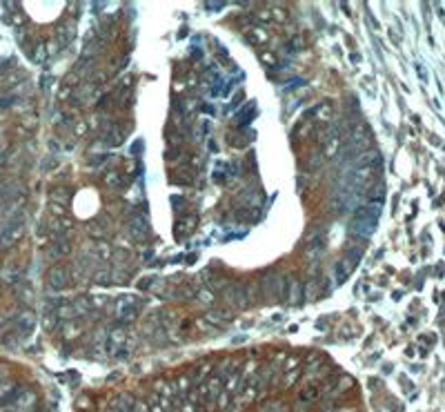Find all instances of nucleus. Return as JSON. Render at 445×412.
<instances>
[{
	"mask_svg": "<svg viewBox=\"0 0 445 412\" xmlns=\"http://www.w3.org/2000/svg\"><path fill=\"white\" fill-rule=\"evenodd\" d=\"M127 232H129V236H132L136 243L147 241V236H149L147 219H145L143 214H136V216H132V219H129V223H127Z\"/></svg>",
	"mask_w": 445,
	"mask_h": 412,
	"instance_id": "6",
	"label": "nucleus"
},
{
	"mask_svg": "<svg viewBox=\"0 0 445 412\" xmlns=\"http://www.w3.org/2000/svg\"><path fill=\"white\" fill-rule=\"evenodd\" d=\"M227 279H221V276H210V287H207V290H212V292H218V290H225V287H227Z\"/></svg>",
	"mask_w": 445,
	"mask_h": 412,
	"instance_id": "18",
	"label": "nucleus"
},
{
	"mask_svg": "<svg viewBox=\"0 0 445 412\" xmlns=\"http://www.w3.org/2000/svg\"><path fill=\"white\" fill-rule=\"evenodd\" d=\"M60 330H63V336H65V339L71 341V339H76V336L83 332V325L74 319V321H65L63 325H60Z\"/></svg>",
	"mask_w": 445,
	"mask_h": 412,
	"instance_id": "13",
	"label": "nucleus"
},
{
	"mask_svg": "<svg viewBox=\"0 0 445 412\" xmlns=\"http://www.w3.org/2000/svg\"><path fill=\"white\" fill-rule=\"evenodd\" d=\"M91 348H94L96 352H100V356L105 354V348H107V330H105V328H98V330H96Z\"/></svg>",
	"mask_w": 445,
	"mask_h": 412,
	"instance_id": "14",
	"label": "nucleus"
},
{
	"mask_svg": "<svg viewBox=\"0 0 445 412\" xmlns=\"http://www.w3.org/2000/svg\"><path fill=\"white\" fill-rule=\"evenodd\" d=\"M74 132H76V136H83V134L87 132V125H85V120H78V123H76Z\"/></svg>",
	"mask_w": 445,
	"mask_h": 412,
	"instance_id": "29",
	"label": "nucleus"
},
{
	"mask_svg": "<svg viewBox=\"0 0 445 412\" xmlns=\"http://www.w3.org/2000/svg\"><path fill=\"white\" fill-rule=\"evenodd\" d=\"M112 259V248L105 241L96 243V261H109Z\"/></svg>",
	"mask_w": 445,
	"mask_h": 412,
	"instance_id": "17",
	"label": "nucleus"
},
{
	"mask_svg": "<svg viewBox=\"0 0 445 412\" xmlns=\"http://www.w3.org/2000/svg\"><path fill=\"white\" fill-rule=\"evenodd\" d=\"M105 185H109V187H120V176H118V172H109V174L105 176Z\"/></svg>",
	"mask_w": 445,
	"mask_h": 412,
	"instance_id": "23",
	"label": "nucleus"
},
{
	"mask_svg": "<svg viewBox=\"0 0 445 412\" xmlns=\"http://www.w3.org/2000/svg\"><path fill=\"white\" fill-rule=\"evenodd\" d=\"M69 252H71L69 241H67V238H60V241L51 243V248H49V256H51V259H63V256H67Z\"/></svg>",
	"mask_w": 445,
	"mask_h": 412,
	"instance_id": "12",
	"label": "nucleus"
},
{
	"mask_svg": "<svg viewBox=\"0 0 445 412\" xmlns=\"http://www.w3.org/2000/svg\"><path fill=\"white\" fill-rule=\"evenodd\" d=\"M231 317L234 314H231L229 310H212V312H207V314H203V319L212 325V328H221L225 321H231Z\"/></svg>",
	"mask_w": 445,
	"mask_h": 412,
	"instance_id": "10",
	"label": "nucleus"
},
{
	"mask_svg": "<svg viewBox=\"0 0 445 412\" xmlns=\"http://www.w3.org/2000/svg\"><path fill=\"white\" fill-rule=\"evenodd\" d=\"M138 305H140L138 297L125 294V297H120L118 301H116V305H114V314H116V319H118L120 323H129L132 319L136 317Z\"/></svg>",
	"mask_w": 445,
	"mask_h": 412,
	"instance_id": "2",
	"label": "nucleus"
},
{
	"mask_svg": "<svg viewBox=\"0 0 445 412\" xmlns=\"http://www.w3.org/2000/svg\"><path fill=\"white\" fill-rule=\"evenodd\" d=\"M361 256H363V250L361 248H352V250H347V254L343 256L341 261H336V279H338V283H343L347 276H350L352 272H354V268L358 265V261H361Z\"/></svg>",
	"mask_w": 445,
	"mask_h": 412,
	"instance_id": "3",
	"label": "nucleus"
},
{
	"mask_svg": "<svg viewBox=\"0 0 445 412\" xmlns=\"http://www.w3.org/2000/svg\"><path fill=\"white\" fill-rule=\"evenodd\" d=\"M125 343H127V330L125 325H114L112 330L107 332V356H112V359H118V356H125L123 350H125Z\"/></svg>",
	"mask_w": 445,
	"mask_h": 412,
	"instance_id": "1",
	"label": "nucleus"
},
{
	"mask_svg": "<svg viewBox=\"0 0 445 412\" xmlns=\"http://www.w3.org/2000/svg\"><path fill=\"white\" fill-rule=\"evenodd\" d=\"M376 230V221L374 219H365V216H354L350 223V232L358 238H370Z\"/></svg>",
	"mask_w": 445,
	"mask_h": 412,
	"instance_id": "8",
	"label": "nucleus"
},
{
	"mask_svg": "<svg viewBox=\"0 0 445 412\" xmlns=\"http://www.w3.org/2000/svg\"><path fill=\"white\" fill-rule=\"evenodd\" d=\"M107 279H109V268H102V272H100V270H96V272H94V281L96 283L107 281Z\"/></svg>",
	"mask_w": 445,
	"mask_h": 412,
	"instance_id": "25",
	"label": "nucleus"
},
{
	"mask_svg": "<svg viewBox=\"0 0 445 412\" xmlns=\"http://www.w3.org/2000/svg\"><path fill=\"white\" fill-rule=\"evenodd\" d=\"M22 232H25V225H22V221H18V223L9 225V227H7V232L3 234V245H11V243H16L18 238L22 236Z\"/></svg>",
	"mask_w": 445,
	"mask_h": 412,
	"instance_id": "11",
	"label": "nucleus"
},
{
	"mask_svg": "<svg viewBox=\"0 0 445 412\" xmlns=\"http://www.w3.org/2000/svg\"><path fill=\"white\" fill-rule=\"evenodd\" d=\"M56 323H58L56 312H54V314H49V317H45V328H47V330H54V328H56Z\"/></svg>",
	"mask_w": 445,
	"mask_h": 412,
	"instance_id": "27",
	"label": "nucleus"
},
{
	"mask_svg": "<svg viewBox=\"0 0 445 412\" xmlns=\"http://www.w3.org/2000/svg\"><path fill=\"white\" fill-rule=\"evenodd\" d=\"M247 38L252 40V42H265V40H267V34L263 32V29H249Z\"/></svg>",
	"mask_w": 445,
	"mask_h": 412,
	"instance_id": "21",
	"label": "nucleus"
},
{
	"mask_svg": "<svg viewBox=\"0 0 445 412\" xmlns=\"http://www.w3.org/2000/svg\"><path fill=\"white\" fill-rule=\"evenodd\" d=\"M196 297H198L200 303H207V305H214L216 303V297H214V292H212V290H198Z\"/></svg>",
	"mask_w": 445,
	"mask_h": 412,
	"instance_id": "20",
	"label": "nucleus"
},
{
	"mask_svg": "<svg viewBox=\"0 0 445 412\" xmlns=\"http://www.w3.org/2000/svg\"><path fill=\"white\" fill-rule=\"evenodd\" d=\"M89 303L96 310V307H102V305L107 303V297H89Z\"/></svg>",
	"mask_w": 445,
	"mask_h": 412,
	"instance_id": "26",
	"label": "nucleus"
},
{
	"mask_svg": "<svg viewBox=\"0 0 445 412\" xmlns=\"http://www.w3.org/2000/svg\"><path fill=\"white\" fill-rule=\"evenodd\" d=\"M223 299L225 303L234 305V307H247L249 305V299H247V285L241 281H234V283H227V287L223 290Z\"/></svg>",
	"mask_w": 445,
	"mask_h": 412,
	"instance_id": "4",
	"label": "nucleus"
},
{
	"mask_svg": "<svg viewBox=\"0 0 445 412\" xmlns=\"http://www.w3.org/2000/svg\"><path fill=\"white\" fill-rule=\"evenodd\" d=\"M245 285H247L249 303H256V301H258V294H260V283H245Z\"/></svg>",
	"mask_w": 445,
	"mask_h": 412,
	"instance_id": "19",
	"label": "nucleus"
},
{
	"mask_svg": "<svg viewBox=\"0 0 445 412\" xmlns=\"http://www.w3.org/2000/svg\"><path fill=\"white\" fill-rule=\"evenodd\" d=\"M285 297H287L290 305H296L303 301V283L298 276H287V290H285Z\"/></svg>",
	"mask_w": 445,
	"mask_h": 412,
	"instance_id": "9",
	"label": "nucleus"
},
{
	"mask_svg": "<svg viewBox=\"0 0 445 412\" xmlns=\"http://www.w3.org/2000/svg\"><path fill=\"white\" fill-rule=\"evenodd\" d=\"M56 317H58V319H65V321H74L78 314H76L74 305L67 303V305H58V307H56Z\"/></svg>",
	"mask_w": 445,
	"mask_h": 412,
	"instance_id": "16",
	"label": "nucleus"
},
{
	"mask_svg": "<svg viewBox=\"0 0 445 412\" xmlns=\"http://www.w3.org/2000/svg\"><path fill=\"white\" fill-rule=\"evenodd\" d=\"M338 143H341L338 138L327 140V143H325V156H334V154H336V150H338Z\"/></svg>",
	"mask_w": 445,
	"mask_h": 412,
	"instance_id": "24",
	"label": "nucleus"
},
{
	"mask_svg": "<svg viewBox=\"0 0 445 412\" xmlns=\"http://www.w3.org/2000/svg\"><path fill=\"white\" fill-rule=\"evenodd\" d=\"M314 114H316V120H321V123H330L332 120V105L330 103H323V105H319L314 109Z\"/></svg>",
	"mask_w": 445,
	"mask_h": 412,
	"instance_id": "15",
	"label": "nucleus"
},
{
	"mask_svg": "<svg viewBox=\"0 0 445 412\" xmlns=\"http://www.w3.org/2000/svg\"><path fill=\"white\" fill-rule=\"evenodd\" d=\"M71 281V272L67 265H54L49 270V274H47V283H49V287H54V290H65L67 285H69Z\"/></svg>",
	"mask_w": 445,
	"mask_h": 412,
	"instance_id": "7",
	"label": "nucleus"
},
{
	"mask_svg": "<svg viewBox=\"0 0 445 412\" xmlns=\"http://www.w3.org/2000/svg\"><path fill=\"white\" fill-rule=\"evenodd\" d=\"M78 78H81V76H78L76 71H71L69 76H67V81H65V83L69 85V87H76V85H78Z\"/></svg>",
	"mask_w": 445,
	"mask_h": 412,
	"instance_id": "28",
	"label": "nucleus"
},
{
	"mask_svg": "<svg viewBox=\"0 0 445 412\" xmlns=\"http://www.w3.org/2000/svg\"><path fill=\"white\" fill-rule=\"evenodd\" d=\"M260 290L272 299H280V297H285V290H287V279H283L276 272H270L260 281Z\"/></svg>",
	"mask_w": 445,
	"mask_h": 412,
	"instance_id": "5",
	"label": "nucleus"
},
{
	"mask_svg": "<svg viewBox=\"0 0 445 412\" xmlns=\"http://www.w3.org/2000/svg\"><path fill=\"white\" fill-rule=\"evenodd\" d=\"M107 143H109V145H120V143H123V132H120L118 127H112V132H109Z\"/></svg>",
	"mask_w": 445,
	"mask_h": 412,
	"instance_id": "22",
	"label": "nucleus"
}]
</instances>
